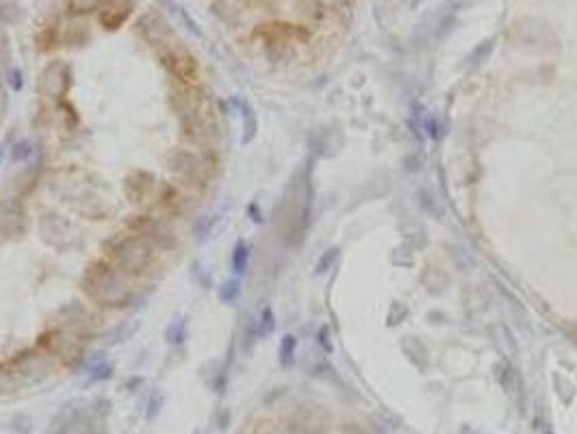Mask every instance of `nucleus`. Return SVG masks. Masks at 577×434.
<instances>
[{"label": "nucleus", "mask_w": 577, "mask_h": 434, "mask_svg": "<svg viewBox=\"0 0 577 434\" xmlns=\"http://www.w3.org/2000/svg\"><path fill=\"white\" fill-rule=\"evenodd\" d=\"M170 106L180 120L183 135L191 143L204 148L213 146V141L218 139V124L211 111V102L200 87H193L191 83L176 85L170 96Z\"/></svg>", "instance_id": "obj_1"}, {"label": "nucleus", "mask_w": 577, "mask_h": 434, "mask_svg": "<svg viewBox=\"0 0 577 434\" xmlns=\"http://www.w3.org/2000/svg\"><path fill=\"white\" fill-rule=\"evenodd\" d=\"M81 289L89 300L102 306V309H120V306H126L133 298V291L126 284L124 274H120L115 267L104 261H94L87 265L81 278Z\"/></svg>", "instance_id": "obj_2"}, {"label": "nucleus", "mask_w": 577, "mask_h": 434, "mask_svg": "<svg viewBox=\"0 0 577 434\" xmlns=\"http://www.w3.org/2000/svg\"><path fill=\"white\" fill-rule=\"evenodd\" d=\"M313 187L306 174H298L288 185L282 200V239L286 246H300L311 224Z\"/></svg>", "instance_id": "obj_3"}, {"label": "nucleus", "mask_w": 577, "mask_h": 434, "mask_svg": "<svg viewBox=\"0 0 577 434\" xmlns=\"http://www.w3.org/2000/svg\"><path fill=\"white\" fill-rule=\"evenodd\" d=\"M113 259H115V269L124 276H141L146 274L148 267L152 265L154 259V246L148 237L143 234H129L117 241L113 248Z\"/></svg>", "instance_id": "obj_4"}, {"label": "nucleus", "mask_w": 577, "mask_h": 434, "mask_svg": "<svg viewBox=\"0 0 577 434\" xmlns=\"http://www.w3.org/2000/svg\"><path fill=\"white\" fill-rule=\"evenodd\" d=\"M40 346L44 348V352L50 356L61 358L65 365L76 367L83 360V339L74 332H70L65 328H50L48 332H44L40 337Z\"/></svg>", "instance_id": "obj_5"}, {"label": "nucleus", "mask_w": 577, "mask_h": 434, "mask_svg": "<svg viewBox=\"0 0 577 434\" xmlns=\"http://www.w3.org/2000/svg\"><path fill=\"white\" fill-rule=\"evenodd\" d=\"M170 170L178 176L183 178L185 183H191V185H204L206 180L211 178V163L204 154L195 152V150H176L172 156H170Z\"/></svg>", "instance_id": "obj_6"}, {"label": "nucleus", "mask_w": 577, "mask_h": 434, "mask_svg": "<svg viewBox=\"0 0 577 434\" xmlns=\"http://www.w3.org/2000/svg\"><path fill=\"white\" fill-rule=\"evenodd\" d=\"M72 70L65 61H50L38 79V94L50 100H61L70 92Z\"/></svg>", "instance_id": "obj_7"}, {"label": "nucleus", "mask_w": 577, "mask_h": 434, "mask_svg": "<svg viewBox=\"0 0 577 434\" xmlns=\"http://www.w3.org/2000/svg\"><path fill=\"white\" fill-rule=\"evenodd\" d=\"M161 61H163L168 72L178 83L189 85L197 77V63L193 59V54L189 50H185L183 46H178V44H172L170 48L161 50Z\"/></svg>", "instance_id": "obj_8"}, {"label": "nucleus", "mask_w": 577, "mask_h": 434, "mask_svg": "<svg viewBox=\"0 0 577 434\" xmlns=\"http://www.w3.org/2000/svg\"><path fill=\"white\" fill-rule=\"evenodd\" d=\"M137 31L143 40H146L150 46L159 48V50H165L172 46L174 42V31L172 26L161 17L159 13L150 11L146 15H141L139 17V22H137Z\"/></svg>", "instance_id": "obj_9"}, {"label": "nucleus", "mask_w": 577, "mask_h": 434, "mask_svg": "<svg viewBox=\"0 0 577 434\" xmlns=\"http://www.w3.org/2000/svg\"><path fill=\"white\" fill-rule=\"evenodd\" d=\"M29 228V220L22 207L13 202H0V234L3 237H22Z\"/></svg>", "instance_id": "obj_10"}, {"label": "nucleus", "mask_w": 577, "mask_h": 434, "mask_svg": "<svg viewBox=\"0 0 577 434\" xmlns=\"http://www.w3.org/2000/svg\"><path fill=\"white\" fill-rule=\"evenodd\" d=\"M293 428L298 434H323L326 430V412L321 410V406L306 404L298 408L293 417Z\"/></svg>", "instance_id": "obj_11"}, {"label": "nucleus", "mask_w": 577, "mask_h": 434, "mask_svg": "<svg viewBox=\"0 0 577 434\" xmlns=\"http://www.w3.org/2000/svg\"><path fill=\"white\" fill-rule=\"evenodd\" d=\"M137 0H102L100 5V24L109 31H115L133 13Z\"/></svg>", "instance_id": "obj_12"}, {"label": "nucleus", "mask_w": 577, "mask_h": 434, "mask_svg": "<svg viewBox=\"0 0 577 434\" xmlns=\"http://www.w3.org/2000/svg\"><path fill=\"white\" fill-rule=\"evenodd\" d=\"M187 339V317H176L174 321H170L168 330H165V341L172 348L183 346Z\"/></svg>", "instance_id": "obj_13"}, {"label": "nucleus", "mask_w": 577, "mask_h": 434, "mask_svg": "<svg viewBox=\"0 0 577 434\" xmlns=\"http://www.w3.org/2000/svg\"><path fill=\"white\" fill-rule=\"evenodd\" d=\"M232 271L237 276L245 274V269L250 265V248L243 239H239L237 243H234V250H232Z\"/></svg>", "instance_id": "obj_14"}, {"label": "nucleus", "mask_w": 577, "mask_h": 434, "mask_svg": "<svg viewBox=\"0 0 577 434\" xmlns=\"http://www.w3.org/2000/svg\"><path fill=\"white\" fill-rule=\"evenodd\" d=\"M241 118H243V137H241V141L250 143L252 139H254V135H257L259 124H257L254 111H252V106L247 102H241Z\"/></svg>", "instance_id": "obj_15"}, {"label": "nucleus", "mask_w": 577, "mask_h": 434, "mask_svg": "<svg viewBox=\"0 0 577 434\" xmlns=\"http://www.w3.org/2000/svg\"><path fill=\"white\" fill-rule=\"evenodd\" d=\"M137 330H139V321L137 319L120 321V326H115V328L109 332V343H122L126 339H131Z\"/></svg>", "instance_id": "obj_16"}, {"label": "nucleus", "mask_w": 577, "mask_h": 434, "mask_svg": "<svg viewBox=\"0 0 577 434\" xmlns=\"http://www.w3.org/2000/svg\"><path fill=\"white\" fill-rule=\"evenodd\" d=\"M295 350H298V341L293 335H284L280 341V365L282 367H291L295 360Z\"/></svg>", "instance_id": "obj_17"}, {"label": "nucleus", "mask_w": 577, "mask_h": 434, "mask_svg": "<svg viewBox=\"0 0 577 434\" xmlns=\"http://www.w3.org/2000/svg\"><path fill=\"white\" fill-rule=\"evenodd\" d=\"M111 373H113V365L104 358V354H102V358H96V363L89 367V380H92V383L111 378Z\"/></svg>", "instance_id": "obj_18"}, {"label": "nucleus", "mask_w": 577, "mask_h": 434, "mask_svg": "<svg viewBox=\"0 0 577 434\" xmlns=\"http://www.w3.org/2000/svg\"><path fill=\"white\" fill-rule=\"evenodd\" d=\"M274 330H276V319H274L272 309H263V313L259 315V321H257L259 337H269Z\"/></svg>", "instance_id": "obj_19"}, {"label": "nucleus", "mask_w": 577, "mask_h": 434, "mask_svg": "<svg viewBox=\"0 0 577 434\" xmlns=\"http://www.w3.org/2000/svg\"><path fill=\"white\" fill-rule=\"evenodd\" d=\"M100 5H102V0H70L67 9L74 15H85L94 9H100Z\"/></svg>", "instance_id": "obj_20"}, {"label": "nucleus", "mask_w": 577, "mask_h": 434, "mask_svg": "<svg viewBox=\"0 0 577 434\" xmlns=\"http://www.w3.org/2000/svg\"><path fill=\"white\" fill-rule=\"evenodd\" d=\"M33 156V143L29 139H22V141H17L15 146L11 148V159L15 163H24Z\"/></svg>", "instance_id": "obj_21"}, {"label": "nucleus", "mask_w": 577, "mask_h": 434, "mask_svg": "<svg viewBox=\"0 0 577 434\" xmlns=\"http://www.w3.org/2000/svg\"><path fill=\"white\" fill-rule=\"evenodd\" d=\"M239 294H241L239 280H228V282H224L222 289H220V300H222L224 304H230V302L237 300Z\"/></svg>", "instance_id": "obj_22"}, {"label": "nucleus", "mask_w": 577, "mask_h": 434, "mask_svg": "<svg viewBox=\"0 0 577 434\" xmlns=\"http://www.w3.org/2000/svg\"><path fill=\"white\" fill-rule=\"evenodd\" d=\"M336 257H339V250L336 248H332V250H328L326 255H323L321 259H319V263H317V271H326L334 261H336Z\"/></svg>", "instance_id": "obj_23"}, {"label": "nucleus", "mask_w": 577, "mask_h": 434, "mask_svg": "<svg viewBox=\"0 0 577 434\" xmlns=\"http://www.w3.org/2000/svg\"><path fill=\"white\" fill-rule=\"evenodd\" d=\"M161 406H163V395H161V393L152 395V400H150V404H148V419H150V421L159 415Z\"/></svg>", "instance_id": "obj_24"}, {"label": "nucleus", "mask_w": 577, "mask_h": 434, "mask_svg": "<svg viewBox=\"0 0 577 434\" xmlns=\"http://www.w3.org/2000/svg\"><path fill=\"white\" fill-rule=\"evenodd\" d=\"M9 83H11V87L15 89V92H20V89H22V72L20 70H11L9 72Z\"/></svg>", "instance_id": "obj_25"}, {"label": "nucleus", "mask_w": 577, "mask_h": 434, "mask_svg": "<svg viewBox=\"0 0 577 434\" xmlns=\"http://www.w3.org/2000/svg\"><path fill=\"white\" fill-rule=\"evenodd\" d=\"M159 3H161V5H168L172 11H178V9H176V5H174V0H159Z\"/></svg>", "instance_id": "obj_26"}, {"label": "nucleus", "mask_w": 577, "mask_h": 434, "mask_svg": "<svg viewBox=\"0 0 577 434\" xmlns=\"http://www.w3.org/2000/svg\"><path fill=\"white\" fill-rule=\"evenodd\" d=\"M3 159H5V146H0V163H3Z\"/></svg>", "instance_id": "obj_27"}, {"label": "nucleus", "mask_w": 577, "mask_h": 434, "mask_svg": "<svg viewBox=\"0 0 577 434\" xmlns=\"http://www.w3.org/2000/svg\"><path fill=\"white\" fill-rule=\"evenodd\" d=\"M195 434H200V432H195Z\"/></svg>", "instance_id": "obj_28"}]
</instances>
